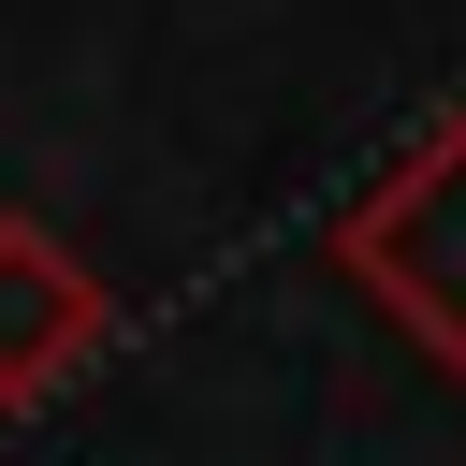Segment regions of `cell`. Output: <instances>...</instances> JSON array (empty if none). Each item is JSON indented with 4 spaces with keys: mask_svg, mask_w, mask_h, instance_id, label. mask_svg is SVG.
<instances>
[{
    "mask_svg": "<svg viewBox=\"0 0 466 466\" xmlns=\"http://www.w3.org/2000/svg\"><path fill=\"white\" fill-rule=\"evenodd\" d=\"M335 262H350V291H364L408 350H437V364L466 379V102L335 218Z\"/></svg>",
    "mask_w": 466,
    "mask_h": 466,
    "instance_id": "6da1fadb",
    "label": "cell"
},
{
    "mask_svg": "<svg viewBox=\"0 0 466 466\" xmlns=\"http://www.w3.org/2000/svg\"><path fill=\"white\" fill-rule=\"evenodd\" d=\"M102 335H116V291L73 262V233L0 204V408H44Z\"/></svg>",
    "mask_w": 466,
    "mask_h": 466,
    "instance_id": "7a4b0ae2",
    "label": "cell"
}]
</instances>
